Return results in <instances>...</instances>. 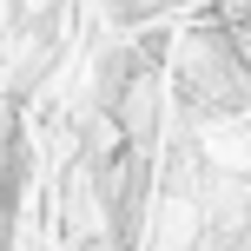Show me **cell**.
<instances>
[{
	"instance_id": "cell-1",
	"label": "cell",
	"mask_w": 251,
	"mask_h": 251,
	"mask_svg": "<svg viewBox=\"0 0 251 251\" xmlns=\"http://www.w3.org/2000/svg\"><path fill=\"white\" fill-rule=\"evenodd\" d=\"M212 26L231 47V60L251 73V0H212Z\"/></svg>"
}]
</instances>
